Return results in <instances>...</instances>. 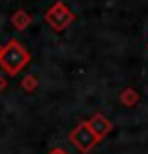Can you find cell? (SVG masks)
Masks as SVG:
<instances>
[{"instance_id": "1", "label": "cell", "mask_w": 148, "mask_h": 154, "mask_svg": "<svg viewBox=\"0 0 148 154\" xmlns=\"http://www.w3.org/2000/svg\"><path fill=\"white\" fill-rule=\"evenodd\" d=\"M30 62V53L23 47L17 40H10L2 47V57H0V68L8 75H17L26 68Z\"/></svg>"}, {"instance_id": "2", "label": "cell", "mask_w": 148, "mask_h": 154, "mask_svg": "<svg viewBox=\"0 0 148 154\" xmlns=\"http://www.w3.org/2000/svg\"><path fill=\"white\" fill-rule=\"evenodd\" d=\"M68 139H69V143H71L77 150L83 152V154H88V152L99 143V137L94 134V130L90 128L88 120L79 122V124H77L71 132H69Z\"/></svg>"}, {"instance_id": "3", "label": "cell", "mask_w": 148, "mask_h": 154, "mask_svg": "<svg viewBox=\"0 0 148 154\" xmlns=\"http://www.w3.org/2000/svg\"><path fill=\"white\" fill-rule=\"evenodd\" d=\"M43 19L53 30L62 32V30H66L75 21V13L69 10L64 2H54L49 10L43 13Z\"/></svg>"}, {"instance_id": "4", "label": "cell", "mask_w": 148, "mask_h": 154, "mask_svg": "<svg viewBox=\"0 0 148 154\" xmlns=\"http://www.w3.org/2000/svg\"><path fill=\"white\" fill-rule=\"evenodd\" d=\"M88 124H90L92 130H94V134L99 137V141L103 139L105 135L111 134V130H113V122L109 120L105 115H101V113H96L94 117L88 120Z\"/></svg>"}, {"instance_id": "5", "label": "cell", "mask_w": 148, "mask_h": 154, "mask_svg": "<svg viewBox=\"0 0 148 154\" xmlns=\"http://www.w3.org/2000/svg\"><path fill=\"white\" fill-rule=\"evenodd\" d=\"M30 23H32V17H30L25 10H17L11 15V25H13L15 30H25Z\"/></svg>"}, {"instance_id": "6", "label": "cell", "mask_w": 148, "mask_h": 154, "mask_svg": "<svg viewBox=\"0 0 148 154\" xmlns=\"http://www.w3.org/2000/svg\"><path fill=\"white\" fill-rule=\"evenodd\" d=\"M118 100H120V103H122V105H126V107H133V105L139 102V92H137L135 88L128 87V88H124V90L120 92Z\"/></svg>"}, {"instance_id": "7", "label": "cell", "mask_w": 148, "mask_h": 154, "mask_svg": "<svg viewBox=\"0 0 148 154\" xmlns=\"http://www.w3.org/2000/svg\"><path fill=\"white\" fill-rule=\"evenodd\" d=\"M21 87L25 92H34L38 88V79L34 75H25L23 77V81H21Z\"/></svg>"}, {"instance_id": "8", "label": "cell", "mask_w": 148, "mask_h": 154, "mask_svg": "<svg viewBox=\"0 0 148 154\" xmlns=\"http://www.w3.org/2000/svg\"><path fill=\"white\" fill-rule=\"evenodd\" d=\"M6 88H8V79H6L4 75H0V92L6 90Z\"/></svg>"}, {"instance_id": "9", "label": "cell", "mask_w": 148, "mask_h": 154, "mask_svg": "<svg viewBox=\"0 0 148 154\" xmlns=\"http://www.w3.org/2000/svg\"><path fill=\"white\" fill-rule=\"evenodd\" d=\"M49 154H68V152H66L64 149H60V147H56V149H53V150H51Z\"/></svg>"}, {"instance_id": "10", "label": "cell", "mask_w": 148, "mask_h": 154, "mask_svg": "<svg viewBox=\"0 0 148 154\" xmlns=\"http://www.w3.org/2000/svg\"><path fill=\"white\" fill-rule=\"evenodd\" d=\"M0 57H2V47H0Z\"/></svg>"}, {"instance_id": "11", "label": "cell", "mask_w": 148, "mask_h": 154, "mask_svg": "<svg viewBox=\"0 0 148 154\" xmlns=\"http://www.w3.org/2000/svg\"><path fill=\"white\" fill-rule=\"evenodd\" d=\"M146 49H148V43H146Z\"/></svg>"}]
</instances>
